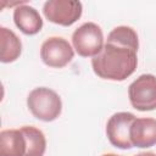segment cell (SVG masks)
I'll return each mask as SVG.
<instances>
[{"mask_svg": "<svg viewBox=\"0 0 156 156\" xmlns=\"http://www.w3.org/2000/svg\"><path fill=\"white\" fill-rule=\"evenodd\" d=\"M83 12V5L76 0H48L44 2L43 13L48 21L63 27L77 22Z\"/></svg>", "mask_w": 156, "mask_h": 156, "instance_id": "5b68a950", "label": "cell"}, {"mask_svg": "<svg viewBox=\"0 0 156 156\" xmlns=\"http://www.w3.org/2000/svg\"><path fill=\"white\" fill-rule=\"evenodd\" d=\"M136 66V50L111 41H106L100 54L91 58L94 73L102 79L115 82L127 79L135 72Z\"/></svg>", "mask_w": 156, "mask_h": 156, "instance_id": "6da1fadb", "label": "cell"}, {"mask_svg": "<svg viewBox=\"0 0 156 156\" xmlns=\"http://www.w3.org/2000/svg\"><path fill=\"white\" fill-rule=\"evenodd\" d=\"M26 151V138L21 128L0 132V156H24Z\"/></svg>", "mask_w": 156, "mask_h": 156, "instance_id": "30bf717a", "label": "cell"}, {"mask_svg": "<svg viewBox=\"0 0 156 156\" xmlns=\"http://www.w3.org/2000/svg\"><path fill=\"white\" fill-rule=\"evenodd\" d=\"M130 141L135 147H151L156 145V119L151 117L135 118L130 127Z\"/></svg>", "mask_w": 156, "mask_h": 156, "instance_id": "ba28073f", "label": "cell"}, {"mask_svg": "<svg viewBox=\"0 0 156 156\" xmlns=\"http://www.w3.org/2000/svg\"><path fill=\"white\" fill-rule=\"evenodd\" d=\"M128 98L138 111L156 110V77L150 73L139 76L129 84Z\"/></svg>", "mask_w": 156, "mask_h": 156, "instance_id": "277c9868", "label": "cell"}, {"mask_svg": "<svg viewBox=\"0 0 156 156\" xmlns=\"http://www.w3.org/2000/svg\"><path fill=\"white\" fill-rule=\"evenodd\" d=\"M136 117L130 112H117L112 115L106 123V135L108 141L122 150L133 147L130 141V127Z\"/></svg>", "mask_w": 156, "mask_h": 156, "instance_id": "52a82bcc", "label": "cell"}, {"mask_svg": "<svg viewBox=\"0 0 156 156\" xmlns=\"http://www.w3.org/2000/svg\"><path fill=\"white\" fill-rule=\"evenodd\" d=\"M27 106L30 113L43 122L55 121L62 111L60 95L46 87L33 89L27 96Z\"/></svg>", "mask_w": 156, "mask_h": 156, "instance_id": "7a4b0ae2", "label": "cell"}, {"mask_svg": "<svg viewBox=\"0 0 156 156\" xmlns=\"http://www.w3.org/2000/svg\"><path fill=\"white\" fill-rule=\"evenodd\" d=\"M101 156H121V155H116V154H104Z\"/></svg>", "mask_w": 156, "mask_h": 156, "instance_id": "9a60e30c", "label": "cell"}, {"mask_svg": "<svg viewBox=\"0 0 156 156\" xmlns=\"http://www.w3.org/2000/svg\"><path fill=\"white\" fill-rule=\"evenodd\" d=\"M106 41L126 45V46H129V48H132L136 51L139 49L138 34L132 27H128V26H118V27L113 28L108 33Z\"/></svg>", "mask_w": 156, "mask_h": 156, "instance_id": "4fadbf2b", "label": "cell"}, {"mask_svg": "<svg viewBox=\"0 0 156 156\" xmlns=\"http://www.w3.org/2000/svg\"><path fill=\"white\" fill-rule=\"evenodd\" d=\"M135 156H156V154L151 152V151H147V152H140V154H138Z\"/></svg>", "mask_w": 156, "mask_h": 156, "instance_id": "5bb4252c", "label": "cell"}, {"mask_svg": "<svg viewBox=\"0 0 156 156\" xmlns=\"http://www.w3.org/2000/svg\"><path fill=\"white\" fill-rule=\"evenodd\" d=\"M13 22L26 35H34L43 28V18L37 9L22 2L13 10Z\"/></svg>", "mask_w": 156, "mask_h": 156, "instance_id": "9c48e42d", "label": "cell"}, {"mask_svg": "<svg viewBox=\"0 0 156 156\" xmlns=\"http://www.w3.org/2000/svg\"><path fill=\"white\" fill-rule=\"evenodd\" d=\"M0 41L1 55L0 60L4 63L16 61L22 52V43L15 32L6 27H0Z\"/></svg>", "mask_w": 156, "mask_h": 156, "instance_id": "8fae6325", "label": "cell"}, {"mask_svg": "<svg viewBox=\"0 0 156 156\" xmlns=\"http://www.w3.org/2000/svg\"><path fill=\"white\" fill-rule=\"evenodd\" d=\"M72 45L82 57H95L104 48L102 29L94 22L80 24L72 34Z\"/></svg>", "mask_w": 156, "mask_h": 156, "instance_id": "3957f363", "label": "cell"}, {"mask_svg": "<svg viewBox=\"0 0 156 156\" xmlns=\"http://www.w3.org/2000/svg\"><path fill=\"white\" fill-rule=\"evenodd\" d=\"M74 57V49L62 37H50L40 46L41 61L52 68L67 66Z\"/></svg>", "mask_w": 156, "mask_h": 156, "instance_id": "8992f818", "label": "cell"}, {"mask_svg": "<svg viewBox=\"0 0 156 156\" xmlns=\"http://www.w3.org/2000/svg\"><path fill=\"white\" fill-rule=\"evenodd\" d=\"M22 133L26 138L27 151L24 156H44L46 150V139L44 133L33 126L21 127Z\"/></svg>", "mask_w": 156, "mask_h": 156, "instance_id": "7c38bea8", "label": "cell"}]
</instances>
